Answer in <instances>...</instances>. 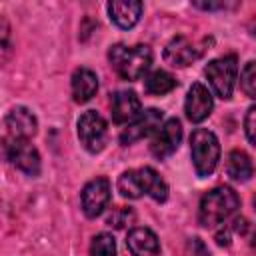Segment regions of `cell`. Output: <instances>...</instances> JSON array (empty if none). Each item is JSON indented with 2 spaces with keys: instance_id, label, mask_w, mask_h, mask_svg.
<instances>
[{
  "instance_id": "18",
  "label": "cell",
  "mask_w": 256,
  "mask_h": 256,
  "mask_svg": "<svg viewBox=\"0 0 256 256\" xmlns=\"http://www.w3.org/2000/svg\"><path fill=\"white\" fill-rule=\"evenodd\" d=\"M226 174L234 182H246L252 176V160L244 150H232L226 160Z\"/></svg>"
},
{
  "instance_id": "8",
  "label": "cell",
  "mask_w": 256,
  "mask_h": 256,
  "mask_svg": "<svg viewBox=\"0 0 256 256\" xmlns=\"http://www.w3.org/2000/svg\"><path fill=\"white\" fill-rule=\"evenodd\" d=\"M162 110H156V108H148L144 112H140V116L136 120H132L120 134V142L126 146V144H132V142H138L146 136H150L152 132H156L160 126H162Z\"/></svg>"
},
{
  "instance_id": "23",
  "label": "cell",
  "mask_w": 256,
  "mask_h": 256,
  "mask_svg": "<svg viewBox=\"0 0 256 256\" xmlns=\"http://www.w3.org/2000/svg\"><path fill=\"white\" fill-rule=\"evenodd\" d=\"M134 210L132 208H124V206H118V208H114L110 214H108V218H106V224H110V226H114V228H126V226H130L132 222H134Z\"/></svg>"
},
{
  "instance_id": "16",
  "label": "cell",
  "mask_w": 256,
  "mask_h": 256,
  "mask_svg": "<svg viewBox=\"0 0 256 256\" xmlns=\"http://www.w3.org/2000/svg\"><path fill=\"white\" fill-rule=\"evenodd\" d=\"M98 92V76L90 68H78L72 74V98L74 102H88Z\"/></svg>"
},
{
  "instance_id": "27",
  "label": "cell",
  "mask_w": 256,
  "mask_h": 256,
  "mask_svg": "<svg viewBox=\"0 0 256 256\" xmlns=\"http://www.w3.org/2000/svg\"><path fill=\"white\" fill-rule=\"evenodd\" d=\"M252 244H254V248H256V234H254V240H252Z\"/></svg>"
},
{
  "instance_id": "13",
  "label": "cell",
  "mask_w": 256,
  "mask_h": 256,
  "mask_svg": "<svg viewBox=\"0 0 256 256\" xmlns=\"http://www.w3.org/2000/svg\"><path fill=\"white\" fill-rule=\"evenodd\" d=\"M198 54H200L198 48L186 36H174L164 48V60L178 68L190 66L198 58Z\"/></svg>"
},
{
  "instance_id": "7",
  "label": "cell",
  "mask_w": 256,
  "mask_h": 256,
  "mask_svg": "<svg viewBox=\"0 0 256 256\" xmlns=\"http://www.w3.org/2000/svg\"><path fill=\"white\" fill-rule=\"evenodd\" d=\"M180 140H182V126H180V120H178V118H168V120L156 130V136L152 138L150 150H152V154H154L158 160H164V158H168L170 154H174V152L178 150Z\"/></svg>"
},
{
  "instance_id": "20",
  "label": "cell",
  "mask_w": 256,
  "mask_h": 256,
  "mask_svg": "<svg viewBox=\"0 0 256 256\" xmlns=\"http://www.w3.org/2000/svg\"><path fill=\"white\" fill-rule=\"evenodd\" d=\"M118 192L124 198H140L144 194L138 170H126V172L120 174V178H118Z\"/></svg>"
},
{
  "instance_id": "6",
  "label": "cell",
  "mask_w": 256,
  "mask_h": 256,
  "mask_svg": "<svg viewBox=\"0 0 256 256\" xmlns=\"http://www.w3.org/2000/svg\"><path fill=\"white\" fill-rule=\"evenodd\" d=\"M8 160L28 176H38L40 172V154L30 144V140H6Z\"/></svg>"
},
{
  "instance_id": "28",
  "label": "cell",
  "mask_w": 256,
  "mask_h": 256,
  "mask_svg": "<svg viewBox=\"0 0 256 256\" xmlns=\"http://www.w3.org/2000/svg\"><path fill=\"white\" fill-rule=\"evenodd\" d=\"M254 208H256V196H254Z\"/></svg>"
},
{
  "instance_id": "9",
  "label": "cell",
  "mask_w": 256,
  "mask_h": 256,
  "mask_svg": "<svg viewBox=\"0 0 256 256\" xmlns=\"http://www.w3.org/2000/svg\"><path fill=\"white\" fill-rule=\"evenodd\" d=\"M110 202V182L104 176L90 180L82 190V210L88 218H96L102 214L106 204Z\"/></svg>"
},
{
  "instance_id": "15",
  "label": "cell",
  "mask_w": 256,
  "mask_h": 256,
  "mask_svg": "<svg viewBox=\"0 0 256 256\" xmlns=\"http://www.w3.org/2000/svg\"><path fill=\"white\" fill-rule=\"evenodd\" d=\"M108 14L110 20L118 26V28H132L138 24L140 16H142V2H124V0H114L108 4Z\"/></svg>"
},
{
  "instance_id": "12",
  "label": "cell",
  "mask_w": 256,
  "mask_h": 256,
  "mask_svg": "<svg viewBox=\"0 0 256 256\" xmlns=\"http://www.w3.org/2000/svg\"><path fill=\"white\" fill-rule=\"evenodd\" d=\"M112 120L116 124H126L132 122L140 116V98L132 90H120L112 96Z\"/></svg>"
},
{
  "instance_id": "1",
  "label": "cell",
  "mask_w": 256,
  "mask_h": 256,
  "mask_svg": "<svg viewBox=\"0 0 256 256\" xmlns=\"http://www.w3.org/2000/svg\"><path fill=\"white\" fill-rule=\"evenodd\" d=\"M238 206L240 198L230 186H216L202 196L198 208V222L204 228H214L222 224L228 216H232Z\"/></svg>"
},
{
  "instance_id": "21",
  "label": "cell",
  "mask_w": 256,
  "mask_h": 256,
  "mask_svg": "<svg viewBox=\"0 0 256 256\" xmlns=\"http://www.w3.org/2000/svg\"><path fill=\"white\" fill-rule=\"evenodd\" d=\"M90 254L92 256H116V242L110 234H98L92 238L90 244Z\"/></svg>"
},
{
  "instance_id": "10",
  "label": "cell",
  "mask_w": 256,
  "mask_h": 256,
  "mask_svg": "<svg viewBox=\"0 0 256 256\" xmlns=\"http://www.w3.org/2000/svg\"><path fill=\"white\" fill-rule=\"evenodd\" d=\"M6 132H8V140H30L36 130H38V122L36 116L24 108V106H16L8 112L6 120Z\"/></svg>"
},
{
  "instance_id": "26",
  "label": "cell",
  "mask_w": 256,
  "mask_h": 256,
  "mask_svg": "<svg viewBox=\"0 0 256 256\" xmlns=\"http://www.w3.org/2000/svg\"><path fill=\"white\" fill-rule=\"evenodd\" d=\"M196 8H202V10H216V8H226L224 2H194Z\"/></svg>"
},
{
  "instance_id": "14",
  "label": "cell",
  "mask_w": 256,
  "mask_h": 256,
  "mask_svg": "<svg viewBox=\"0 0 256 256\" xmlns=\"http://www.w3.org/2000/svg\"><path fill=\"white\" fill-rule=\"evenodd\" d=\"M126 246L132 252V256H158L160 254V242L158 236L150 228H132Z\"/></svg>"
},
{
  "instance_id": "17",
  "label": "cell",
  "mask_w": 256,
  "mask_h": 256,
  "mask_svg": "<svg viewBox=\"0 0 256 256\" xmlns=\"http://www.w3.org/2000/svg\"><path fill=\"white\" fill-rule=\"evenodd\" d=\"M138 176H140V184H142V192L152 196L156 202H164L168 198V184L160 178V174L150 168V166H144V168H138Z\"/></svg>"
},
{
  "instance_id": "3",
  "label": "cell",
  "mask_w": 256,
  "mask_h": 256,
  "mask_svg": "<svg viewBox=\"0 0 256 256\" xmlns=\"http://www.w3.org/2000/svg\"><path fill=\"white\" fill-rule=\"evenodd\" d=\"M190 154L196 174L200 178L210 176L220 160V144L216 134L208 128H196L190 136Z\"/></svg>"
},
{
  "instance_id": "11",
  "label": "cell",
  "mask_w": 256,
  "mask_h": 256,
  "mask_svg": "<svg viewBox=\"0 0 256 256\" xmlns=\"http://www.w3.org/2000/svg\"><path fill=\"white\" fill-rule=\"evenodd\" d=\"M212 106H214V102H212L210 90L200 82L192 84L190 90H188V96H186V104H184L188 120L196 122V124L206 120L210 116V112H212Z\"/></svg>"
},
{
  "instance_id": "4",
  "label": "cell",
  "mask_w": 256,
  "mask_h": 256,
  "mask_svg": "<svg viewBox=\"0 0 256 256\" xmlns=\"http://www.w3.org/2000/svg\"><path fill=\"white\" fill-rule=\"evenodd\" d=\"M210 86H212V92L222 98V100H228L232 96V90H234V84H236V76H238V60L234 54H228V56H222V58H216L212 62H208L206 70H204Z\"/></svg>"
},
{
  "instance_id": "2",
  "label": "cell",
  "mask_w": 256,
  "mask_h": 256,
  "mask_svg": "<svg viewBox=\"0 0 256 256\" xmlns=\"http://www.w3.org/2000/svg\"><path fill=\"white\" fill-rule=\"evenodd\" d=\"M108 58L114 70L124 80H138L152 64V50L146 44H136V46L114 44L108 52Z\"/></svg>"
},
{
  "instance_id": "19",
  "label": "cell",
  "mask_w": 256,
  "mask_h": 256,
  "mask_svg": "<svg viewBox=\"0 0 256 256\" xmlns=\"http://www.w3.org/2000/svg\"><path fill=\"white\" fill-rule=\"evenodd\" d=\"M144 88L148 94L162 96L176 88V78L166 70H154L144 78Z\"/></svg>"
},
{
  "instance_id": "24",
  "label": "cell",
  "mask_w": 256,
  "mask_h": 256,
  "mask_svg": "<svg viewBox=\"0 0 256 256\" xmlns=\"http://www.w3.org/2000/svg\"><path fill=\"white\" fill-rule=\"evenodd\" d=\"M244 130H246L248 140L256 146V106H252V108L246 112V118H244Z\"/></svg>"
},
{
  "instance_id": "5",
  "label": "cell",
  "mask_w": 256,
  "mask_h": 256,
  "mask_svg": "<svg viewBox=\"0 0 256 256\" xmlns=\"http://www.w3.org/2000/svg\"><path fill=\"white\" fill-rule=\"evenodd\" d=\"M78 138H80V144L96 154L100 152L104 146H106V140H108V126H106V120L96 112V110H88L84 112L80 118H78Z\"/></svg>"
},
{
  "instance_id": "25",
  "label": "cell",
  "mask_w": 256,
  "mask_h": 256,
  "mask_svg": "<svg viewBox=\"0 0 256 256\" xmlns=\"http://www.w3.org/2000/svg\"><path fill=\"white\" fill-rule=\"evenodd\" d=\"M192 256H210L208 248H206L198 238H194V240H192Z\"/></svg>"
},
{
  "instance_id": "22",
  "label": "cell",
  "mask_w": 256,
  "mask_h": 256,
  "mask_svg": "<svg viewBox=\"0 0 256 256\" xmlns=\"http://www.w3.org/2000/svg\"><path fill=\"white\" fill-rule=\"evenodd\" d=\"M240 88L248 98L256 100V62H248L240 74Z\"/></svg>"
}]
</instances>
